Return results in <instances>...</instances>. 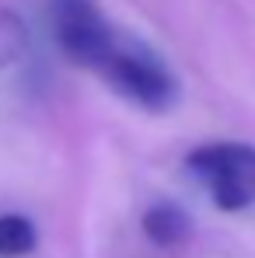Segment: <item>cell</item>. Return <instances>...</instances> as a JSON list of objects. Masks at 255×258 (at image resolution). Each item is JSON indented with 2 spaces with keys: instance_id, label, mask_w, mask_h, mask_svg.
<instances>
[{
  "instance_id": "obj_1",
  "label": "cell",
  "mask_w": 255,
  "mask_h": 258,
  "mask_svg": "<svg viewBox=\"0 0 255 258\" xmlns=\"http://www.w3.org/2000/svg\"><path fill=\"white\" fill-rule=\"evenodd\" d=\"M94 74L116 94L129 98L133 105L147 112H168L178 101V77L171 74V67L147 42L119 35V32L105 59L94 67Z\"/></svg>"
},
{
  "instance_id": "obj_2",
  "label": "cell",
  "mask_w": 255,
  "mask_h": 258,
  "mask_svg": "<svg viewBox=\"0 0 255 258\" xmlns=\"http://www.w3.org/2000/svg\"><path fill=\"white\" fill-rule=\"evenodd\" d=\"M185 168L207 185L217 210L238 213L255 206V147L234 140L203 143L185 154Z\"/></svg>"
},
{
  "instance_id": "obj_3",
  "label": "cell",
  "mask_w": 255,
  "mask_h": 258,
  "mask_svg": "<svg viewBox=\"0 0 255 258\" xmlns=\"http://www.w3.org/2000/svg\"><path fill=\"white\" fill-rule=\"evenodd\" d=\"M49 21L60 49L84 70H94L116 42V28L94 0H49Z\"/></svg>"
},
{
  "instance_id": "obj_4",
  "label": "cell",
  "mask_w": 255,
  "mask_h": 258,
  "mask_svg": "<svg viewBox=\"0 0 255 258\" xmlns=\"http://www.w3.org/2000/svg\"><path fill=\"white\" fill-rule=\"evenodd\" d=\"M143 234L154 241V244H161V248H175V244H182L189 234H192V220L189 213L182 210V206H175V203H154L147 213H143Z\"/></svg>"
},
{
  "instance_id": "obj_5",
  "label": "cell",
  "mask_w": 255,
  "mask_h": 258,
  "mask_svg": "<svg viewBox=\"0 0 255 258\" xmlns=\"http://www.w3.org/2000/svg\"><path fill=\"white\" fill-rule=\"evenodd\" d=\"M28 52V28L18 18V11L0 7V74L11 70L18 59H25Z\"/></svg>"
},
{
  "instance_id": "obj_6",
  "label": "cell",
  "mask_w": 255,
  "mask_h": 258,
  "mask_svg": "<svg viewBox=\"0 0 255 258\" xmlns=\"http://www.w3.org/2000/svg\"><path fill=\"white\" fill-rule=\"evenodd\" d=\"M35 248V227L25 216H0V258H21Z\"/></svg>"
}]
</instances>
